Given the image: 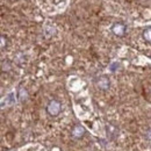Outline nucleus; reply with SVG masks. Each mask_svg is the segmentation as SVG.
<instances>
[{"instance_id": "obj_1", "label": "nucleus", "mask_w": 151, "mask_h": 151, "mask_svg": "<svg viewBox=\"0 0 151 151\" xmlns=\"http://www.w3.org/2000/svg\"><path fill=\"white\" fill-rule=\"evenodd\" d=\"M60 111H62V105H60L59 101H57V100L49 101V104L47 106V112H48V114L50 116H57V115H59Z\"/></svg>"}, {"instance_id": "obj_5", "label": "nucleus", "mask_w": 151, "mask_h": 151, "mask_svg": "<svg viewBox=\"0 0 151 151\" xmlns=\"http://www.w3.org/2000/svg\"><path fill=\"white\" fill-rule=\"evenodd\" d=\"M96 85H98V87H99L100 90H104V91H105V90H108V88H109L111 83H109V79H108V78L101 77V78H99Z\"/></svg>"}, {"instance_id": "obj_2", "label": "nucleus", "mask_w": 151, "mask_h": 151, "mask_svg": "<svg viewBox=\"0 0 151 151\" xmlns=\"http://www.w3.org/2000/svg\"><path fill=\"white\" fill-rule=\"evenodd\" d=\"M112 32H113V34L115 36H119V37L123 36L124 33H126V26H124V23H121V22L114 23L113 26H112Z\"/></svg>"}, {"instance_id": "obj_9", "label": "nucleus", "mask_w": 151, "mask_h": 151, "mask_svg": "<svg viewBox=\"0 0 151 151\" xmlns=\"http://www.w3.org/2000/svg\"><path fill=\"white\" fill-rule=\"evenodd\" d=\"M5 47V36H1V49H4Z\"/></svg>"}, {"instance_id": "obj_7", "label": "nucleus", "mask_w": 151, "mask_h": 151, "mask_svg": "<svg viewBox=\"0 0 151 151\" xmlns=\"http://www.w3.org/2000/svg\"><path fill=\"white\" fill-rule=\"evenodd\" d=\"M28 98V93H27V91L24 90V88H20L19 90V99L21 101H23V100H26Z\"/></svg>"}, {"instance_id": "obj_8", "label": "nucleus", "mask_w": 151, "mask_h": 151, "mask_svg": "<svg viewBox=\"0 0 151 151\" xmlns=\"http://www.w3.org/2000/svg\"><path fill=\"white\" fill-rule=\"evenodd\" d=\"M145 135H147V138L151 141V129H149V130L147 132V134H145Z\"/></svg>"}, {"instance_id": "obj_4", "label": "nucleus", "mask_w": 151, "mask_h": 151, "mask_svg": "<svg viewBox=\"0 0 151 151\" xmlns=\"http://www.w3.org/2000/svg\"><path fill=\"white\" fill-rule=\"evenodd\" d=\"M5 102H6V106H12V105H14V104H15V93H14V92H11V93H8V94L6 95V96L1 100V106L5 105Z\"/></svg>"}, {"instance_id": "obj_3", "label": "nucleus", "mask_w": 151, "mask_h": 151, "mask_svg": "<svg viewBox=\"0 0 151 151\" xmlns=\"http://www.w3.org/2000/svg\"><path fill=\"white\" fill-rule=\"evenodd\" d=\"M84 134H85V128H84L83 126H80V124L75 126V127L72 128V130H71V135H72L75 138H81V137L84 136Z\"/></svg>"}, {"instance_id": "obj_6", "label": "nucleus", "mask_w": 151, "mask_h": 151, "mask_svg": "<svg viewBox=\"0 0 151 151\" xmlns=\"http://www.w3.org/2000/svg\"><path fill=\"white\" fill-rule=\"evenodd\" d=\"M143 38L148 42H151V27H147L144 30H143Z\"/></svg>"}]
</instances>
